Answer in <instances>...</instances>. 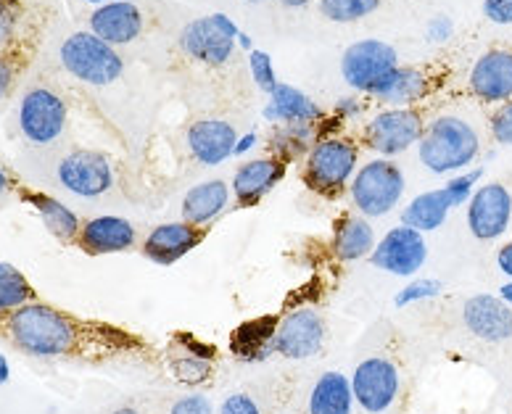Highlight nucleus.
Instances as JSON below:
<instances>
[{"instance_id":"nucleus-1","label":"nucleus","mask_w":512,"mask_h":414,"mask_svg":"<svg viewBox=\"0 0 512 414\" xmlns=\"http://www.w3.org/2000/svg\"><path fill=\"white\" fill-rule=\"evenodd\" d=\"M0 341L35 359H77V362H114L138 356L146 343L109 322L82 320L51 304H27L0 314Z\"/></svg>"},{"instance_id":"nucleus-2","label":"nucleus","mask_w":512,"mask_h":414,"mask_svg":"<svg viewBox=\"0 0 512 414\" xmlns=\"http://www.w3.org/2000/svg\"><path fill=\"white\" fill-rule=\"evenodd\" d=\"M481 151L476 130L460 117H439L425 127L417 156L433 175H449L473 164Z\"/></svg>"},{"instance_id":"nucleus-3","label":"nucleus","mask_w":512,"mask_h":414,"mask_svg":"<svg viewBox=\"0 0 512 414\" xmlns=\"http://www.w3.org/2000/svg\"><path fill=\"white\" fill-rule=\"evenodd\" d=\"M359 148L352 138H325L309 148L301 182L315 196L341 198L357 175Z\"/></svg>"},{"instance_id":"nucleus-4","label":"nucleus","mask_w":512,"mask_h":414,"mask_svg":"<svg viewBox=\"0 0 512 414\" xmlns=\"http://www.w3.org/2000/svg\"><path fill=\"white\" fill-rule=\"evenodd\" d=\"M59 59L74 80L93 85V88L114 85L125 74V61L117 48L103 43L93 32H74L66 37L59 48Z\"/></svg>"},{"instance_id":"nucleus-5","label":"nucleus","mask_w":512,"mask_h":414,"mask_svg":"<svg viewBox=\"0 0 512 414\" xmlns=\"http://www.w3.org/2000/svg\"><path fill=\"white\" fill-rule=\"evenodd\" d=\"M354 209L367 219L386 217L404 196V175L394 161L373 159L362 164L349 185Z\"/></svg>"},{"instance_id":"nucleus-6","label":"nucleus","mask_w":512,"mask_h":414,"mask_svg":"<svg viewBox=\"0 0 512 414\" xmlns=\"http://www.w3.org/2000/svg\"><path fill=\"white\" fill-rule=\"evenodd\" d=\"M399 69V56L383 40H359L349 45L341 59V74L349 88L375 95L383 82Z\"/></svg>"},{"instance_id":"nucleus-7","label":"nucleus","mask_w":512,"mask_h":414,"mask_svg":"<svg viewBox=\"0 0 512 414\" xmlns=\"http://www.w3.org/2000/svg\"><path fill=\"white\" fill-rule=\"evenodd\" d=\"M66 109L64 98L51 88H32L19 103V130L32 146H51L64 135Z\"/></svg>"},{"instance_id":"nucleus-8","label":"nucleus","mask_w":512,"mask_h":414,"mask_svg":"<svg viewBox=\"0 0 512 414\" xmlns=\"http://www.w3.org/2000/svg\"><path fill=\"white\" fill-rule=\"evenodd\" d=\"M425 132L423 114L415 109H388L375 114L365 124L362 140L370 151L381 153V159L399 156L407 148L417 146Z\"/></svg>"},{"instance_id":"nucleus-9","label":"nucleus","mask_w":512,"mask_h":414,"mask_svg":"<svg viewBox=\"0 0 512 414\" xmlns=\"http://www.w3.org/2000/svg\"><path fill=\"white\" fill-rule=\"evenodd\" d=\"M56 180L66 193L80 198L106 196L114 188V164L101 151H80L66 153L56 167Z\"/></svg>"},{"instance_id":"nucleus-10","label":"nucleus","mask_w":512,"mask_h":414,"mask_svg":"<svg viewBox=\"0 0 512 414\" xmlns=\"http://www.w3.org/2000/svg\"><path fill=\"white\" fill-rule=\"evenodd\" d=\"M238 35V27L225 14H212L193 19L180 35V45L198 64L222 66L233 56Z\"/></svg>"},{"instance_id":"nucleus-11","label":"nucleus","mask_w":512,"mask_h":414,"mask_svg":"<svg viewBox=\"0 0 512 414\" xmlns=\"http://www.w3.org/2000/svg\"><path fill=\"white\" fill-rule=\"evenodd\" d=\"M354 401L367 414H381L394 407L399 396V370L386 356H370L357 364L352 378Z\"/></svg>"},{"instance_id":"nucleus-12","label":"nucleus","mask_w":512,"mask_h":414,"mask_svg":"<svg viewBox=\"0 0 512 414\" xmlns=\"http://www.w3.org/2000/svg\"><path fill=\"white\" fill-rule=\"evenodd\" d=\"M425 259H428V243H425L423 233H417L412 227L399 225L394 230H388L378 246L370 254V264L388 275L396 277H412L423 269Z\"/></svg>"},{"instance_id":"nucleus-13","label":"nucleus","mask_w":512,"mask_h":414,"mask_svg":"<svg viewBox=\"0 0 512 414\" xmlns=\"http://www.w3.org/2000/svg\"><path fill=\"white\" fill-rule=\"evenodd\" d=\"M328 338V327L322 314L315 309H293L286 317H280L278 335H275V354L286 356V359H309V356L320 354Z\"/></svg>"},{"instance_id":"nucleus-14","label":"nucleus","mask_w":512,"mask_h":414,"mask_svg":"<svg viewBox=\"0 0 512 414\" xmlns=\"http://www.w3.org/2000/svg\"><path fill=\"white\" fill-rule=\"evenodd\" d=\"M512 219V193L499 185V182H489L473 193L468 201V227L473 238L481 243L497 240L505 235Z\"/></svg>"},{"instance_id":"nucleus-15","label":"nucleus","mask_w":512,"mask_h":414,"mask_svg":"<svg viewBox=\"0 0 512 414\" xmlns=\"http://www.w3.org/2000/svg\"><path fill=\"white\" fill-rule=\"evenodd\" d=\"M217 349L198 341L191 333H175L167 346V367L172 378L183 385H204L214 375Z\"/></svg>"},{"instance_id":"nucleus-16","label":"nucleus","mask_w":512,"mask_h":414,"mask_svg":"<svg viewBox=\"0 0 512 414\" xmlns=\"http://www.w3.org/2000/svg\"><path fill=\"white\" fill-rule=\"evenodd\" d=\"M206 238V227H196L191 222H167V225L154 227L151 233L140 243V254L146 256L148 262L169 267L177 264L180 259L191 254L193 248H198Z\"/></svg>"},{"instance_id":"nucleus-17","label":"nucleus","mask_w":512,"mask_h":414,"mask_svg":"<svg viewBox=\"0 0 512 414\" xmlns=\"http://www.w3.org/2000/svg\"><path fill=\"white\" fill-rule=\"evenodd\" d=\"M138 243V230L125 217H114V214H101L88 222H82L80 238L77 246L88 256H109V254H125Z\"/></svg>"},{"instance_id":"nucleus-18","label":"nucleus","mask_w":512,"mask_h":414,"mask_svg":"<svg viewBox=\"0 0 512 414\" xmlns=\"http://www.w3.org/2000/svg\"><path fill=\"white\" fill-rule=\"evenodd\" d=\"M288 164L278 156H262V159H251L238 167L233 177V196L238 209H251L270 196L272 190L278 188V182L286 177Z\"/></svg>"},{"instance_id":"nucleus-19","label":"nucleus","mask_w":512,"mask_h":414,"mask_svg":"<svg viewBox=\"0 0 512 414\" xmlns=\"http://www.w3.org/2000/svg\"><path fill=\"white\" fill-rule=\"evenodd\" d=\"M470 93L483 103L512 101V51L491 48L476 61L470 72Z\"/></svg>"},{"instance_id":"nucleus-20","label":"nucleus","mask_w":512,"mask_h":414,"mask_svg":"<svg viewBox=\"0 0 512 414\" xmlns=\"http://www.w3.org/2000/svg\"><path fill=\"white\" fill-rule=\"evenodd\" d=\"M462 322L481 341L502 343L512 338V309L497 296H470L462 304Z\"/></svg>"},{"instance_id":"nucleus-21","label":"nucleus","mask_w":512,"mask_h":414,"mask_svg":"<svg viewBox=\"0 0 512 414\" xmlns=\"http://www.w3.org/2000/svg\"><path fill=\"white\" fill-rule=\"evenodd\" d=\"M90 32L109 45H130L143 32V14L130 0H109L90 14Z\"/></svg>"},{"instance_id":"nucleus-22","label":"nucleus","mask_w":512,"mask_h":414,"mask_svg":"<svg viewBox=\"0 0 512 414\" xmlns=\"http://www.w3.org/2000/svg\"><path fill=\"white\" fill-rule=\"evenodd\" d=\"M185 140H188L193 159L206 164V167H217L235 153L238 132L225 119H198L188 127V138Z\"/></svg>"},{"instance_id":"nucleus-23","label":"nucleus","mask_w":512,"mask_h":414,"mask_svg":"<svg viewBox=\"0 0 512 414\" xmlns=\"http://www.w3.org/2000/svg\"><path fill=\"white\" fill-rule=\"evenodd\" d=\"M375 233L370 222L357 214H341L333 222V235H330V254L336 262L352 264L359 259H370L375 251Z\"/></svg>"},{"instance_id":"nucleus-24","label":"nucleus","mask_w":512,"mask_h":414,"mask_svg":"<svg viewBox=\"0 0 512 414\" xmlns=\"http://www.w3.org/2000/svg\"><path fill=\"white\" fill-rule=\"evenodd\" d=\"M22 201L37 211V217L43 219L45 230L59 243H64V246H72L74 243L77 246L82 222L69 206L61 204L59 198L48 196V193H40V190H22Z\"/></svg>"},{"instance_id":"nucleus-25","label":"nucleus","mask_w":512,"mask_h":414,"mask_svg":"<svg viewBox=\"0 0 512 414\" xmlns=\"http://www.w3.org/2000/svg\"><path fill=\"white\" fill-rule=\"evenodd\" d=\"M280 317H259L243 322L230 335V351L241 362H264L275 354V335H278Z\"/></svg>"},{"instance_id":"nucleus-26","label":"nucleus","mask_w":512,"mask_h":414,"mask_svg":"<svg viewBox=\"0 0 512 414\" xmlns=\"http://www.w3.org/2000/svg\"><path fill=\"white\" fill-rule=\"evenodd\" d=\"M230 201V188L225 180H206L193 185L183 198V219L196 227H209L220 217Z\"/></svg>"},{"instance_id":"nucleus-27","label":"nucleus","mask_w":512,"mask_h":414,"mask_svg":"<svg viewBox=\"0 0 512 414\" xmlns=\"http://www.w3.org/2000/svg\"><path fill=\"white\" fill-rule=\"evenodd\" d=\"M431 93V77L417 66H399L386 82H383L375 98L391 103L394 109H412V103L423 101Z\"/></svg>"},{"instance_id":"nucleus-28","label":"nucleus","mask_w":512,"mask_h":414,"mask_svg":"<svg viewBox=\"0 0 512 414\" xmlns=\"http://www.w3.org/2000/svg\"><path fill=\"white\" fill-rule=\"evenodd\" d=\"M354 391L352 380L341 372H322L309 393V414H352Z\"/></svg>"},{"instance_id":"nucleus-29","label":"nucleus","mask_w":512,"mask_h":414,"mask_svg":"<svg viewBox=\"0 0 512 414\" xmlns=\"http://www.w3.org/2000/svg\"><path fill=\"white\" fill-rule=\"evenodd\" d=\"M264 117L296 127V124L317 122L322 117V109L307 93H301L291 85H278L275 93L270 95V106L264 109Z\"/></svg>"},{"instance_id":"nucleus-30","label":"nucleus","mask_w":512,"mask_h":414,"mask_svg":"<svg viewBox=\"0 0 512 414\" xmlns=\"http://www.w3.org/2000/svg\"><path fill=\"white\" fill-rule=\"evenodd\" d=\"M449 211H452V201H449L447 190H428L404 206L402 225L412 227L417 233H433L447 222Z\"/></svg>"},{"instance_id":"nucleus-31","label":"nucleus","mask_w":512,"mask_h":414,"mask_svg":"<svg viewBox=\"0 0 512 414\" xmlns=\"http://www.w3.org/2000/svg\"><path fill=\"white\" fill-rule=\"evenodd\" d=\"M37 291L30 280L14 267V264L0 262V314L16 312L27 304H35Z\"/></svg>"},{"instance_id":"nucleus-32","label":"nucleus","mask_w":512,"mask_h":414,"mask_svg":"<svg viewBox=\"0 0 512 414\" xmlns=\"http://www.w3.org/2000/svg\"><path fill=\"white\" fill-rule=\"evenodd\" d=\"M381 8V0H320V14L328 22L352 24L375 14Z\"/></svg>"},{"instance_id":"nucleus-33","label":"nucleus","mask_w":512,"mask_h":414,"mask_svg":"<svg viewBox=\"0 0 512 414\" xmlns=\"http://www.w3.org/2000/svg\"><path fill=\"white\" fill-rule=\"evenodd\" d=\"M249 66H251V77H254L256 88L262 90V93H267V95L275 93V88H278L280 82H278V77H275V69H272L270 53L251 51Z\"/></svg>"},{"instance_id":"nucleus-34","label":"nucleus","mask_w":512,"mask_h":414,"mask_svg":"<svg viewBox=\"0 0 512 414\" xmlns=\"http://www.w3.org/2000/svg\"><path fill=\"white\" fill-rule=\"evenodd\" d=\"M481 175H483V169H473L470 175L452 177V180L444 185L449 201H452V209H457V206H462V204H468L470 198H473V185L481 180Z\"/></svg>"},{"instance_id":"nucleus-35","label":"nucleus","mask_w":512,"mask_h":414,"mask_svg":"<svg viewBox=\"0 0 512 414\" xmlns=\"http://www.w3.org/2000/svg\"><path fill=\"white\" fill-rule=\"evenodd\" d=\"M441 283L439 280H412L410 285H404L399 296H396V306L417 304V301H428V298L439 296Z\"/></svg>"},{"instance_id":"nucleus-36","label":"nucleus","mask_w":512,"mask_h":414,"mask_svg":"<svg viewBox=\"0 0 512 414\" xmlns=\"http://www.w3.org/2000/svg\"><path fill=\"white\" fill-rule=\"evenodd\" d=\"M491 138L499 146H512V101L502 103L491 117Z\"/></svg>"},{"instance_id":"nucleus-37","label":"nucleus","mask_w":512,"mask_h":414,"mask_svg":"<svg viewBox=\"0 0 512 414\" xmlns=\"http://www.w3.org/2000/svg\"><path fill=\"white\" fill-rule=\"evenodd\" d=\"M169 414H214V407L206 396L191 393V396L177 399L175 404H172V409H169Z\"/></svg>"},{"instance_id":"nucleus-38","label":"nucleus","mask_w":512,"mask_h":414,"mask_svg":"<svg viewBox=\"0 0 512 414\" xmlns=\"http://www.w3.org/2000/svg\"><path fill=\"white\" fill-rule=\"evenodd\" d=\"M220 414H262V409H259V404L251 399L249 393H230L222 401Z\"/></svg>"},{"instance_id":"nucleus-39","label":"nucleus","mask_w":512,"mask_h":414,"mask_svg":"<svg viewBox=\"0 0 512 414\" xmlns=\"http://www.w3.org/2000/svg\"><path fill=\"white\" fill-rule=\"evenodd\" d=\"M483 16L494 24H512V0H486Z\"/></svg>"},{"instance_id":"nucleus-40","label":"nucleus","mask_w":512,"mask_h":414,"mask_svg":"<svg viewBox=\"0 0 512 414\" xmlns=\"http://www.w3.org/2000/svg\"><path fill=\"white\" fill-rule=\"evenodd\" d=\"M16 30V16L11 11L6 0H0V48H6L11 43V37H14Z\"/></svg>"},{"instance_id":"nucleus-41","label":"nucleus","mask_w":512,"mask_h":414,"mask_svg":"<svg viewBox=\"0 0 512 414\" xmlns=\"http://www.w3.org/2000/svg\"><path fill=\"white\" fill-rule=\"evenodd\" d=\"M449 35H452V22H449L447 16H436V19L428 24V40L441 43V40H447Z\"/></svg>"},{"instance_id":"nucleus-42","label":"nucleus","mask_w":512,"mask_h":414,"mask_svg":"<svg viewBox=\"0 0 512 414\" xmlns=\"http://www.w3.org/2000/svg\"><path fill=\"white\" fill-rule=\"evenodd\" d=\"M11 88H14V66L0 59V98H6Z\"/></svg>"},{"instance_id":"nucleus-43","label":"nucleus","mask_w":512,"mask_h":414,"mask_svg":"<svg viewBox=\"0 0 512 414\" xmlns=\"http://www.w3.org/2000/svg\"><path fill=\"white\" fill-rule=\"evenodd\" d=\"M497 267L502 269V272H505V275L512 280V240H510V243H505V246H502V248H499Z\"/></svg>"},{"instance_id":"nucleus-44","label":"nucleus","mask_w":512,"mask_h":414,"mask_svg":"<svg viewBox=\"0 0 512 414\" xmlns=\"http://www.w3.org/2000/svg\"><path fill=\"white\" fill-rule=\"evenodd\" d=\"M256 146V135L254 132H249V135H243L241 140H238V143H235V153L233 156H241V153H246V151H251V148Z\"/></svg>"},{"instance_id":"nucleus-45","label":"nucleus","mask_w":512,"mask_h":414,"mask_svg":"<svg viewBox=\"0 0 512 414\" xmlns=\"http://www.w3.org/2000/svg\"><path fill=\"white\" fill-rule=\"evenodd\" d=\"M11 188V177H8V172L3 167H0V196L6 193V190Z\"/></svg>"},{"instance_id":"nucleus-46","label":"nucleus","mask_w":512,"mask_h":414,"mask_svg":"<svg viewBox=\"0 0 512 414\" xmlns=\"http://www.w3.org/2000/svg\"><path fill=\"white\" fill-rule=\"evenodd\" d=\"M499 298H502V301H505V304H510V306H512V283L502 285V291H499Z\"/></svg>"},{"instance_id":"nucleus-47","label":"nucleus","mask_w":512,"mask_h":414,"mask_svg":"<svg viewBox=\"0 0 512 414\" xmlns=\"http://www.w3.org/2000/svg\"><path fill=\"white\" fill-rule=\"evenodd\" d=\"M8 375H11V372H8V362H6V356L0 354V383H6V380H8Z\"/></svg>"},{"instance_id":"nucleus-48","label":"nucleus","mask_w":512,"mask_h":414,"mask_svg":"<svg viewBox=\"0 0 512 414\" xmlns=\"http://www.w3.org/2000/svg\"><path fill=\"white\" fill-rule=\"evenodd\" d=\"M280 3L286 8H304L307 3H312V0H280Z\"/></svg>"},{"instance_id":"nucleus-49","label":"nucleus","mask_w":512,"mask_h":414,"mask_svg":"<svg viewBox=\"0 0 512 414\" xmlns=\"http://www.w3.org/2000/svg\"><path fill=\"white\" fill-rule=\"evenodd\" d=\"M114 414H140V412H135V409H130V407H122V409H117Z\"/></svg>"},{"instance_id":"nucleus-50","label":"nucleus","mask_w":512,"mask_h":414,"mask_svg":"<svg viewBox=\"0 0 512 414\" xmlns=\"http://www.w3.org/2000/svg\"><path fill=\"white\" fill-rule=\"evenodd\" d=\"M85 3H93V6H103V3H109V0H85Z\"/></svg>"},{"instance_id":"nucleus-51","label":"nucleus","mask_w":512,"mask_h":414,"mask_svg":"<svg viewBox=\"0 0 512 414\" xmlns=\"http://www.w3.org/2000/svg\"><path fill=\"white\" fill-rule=\"evenodd\" d=\"M249 3H267V0H249Z\"/></svg>"}]
</instances>
